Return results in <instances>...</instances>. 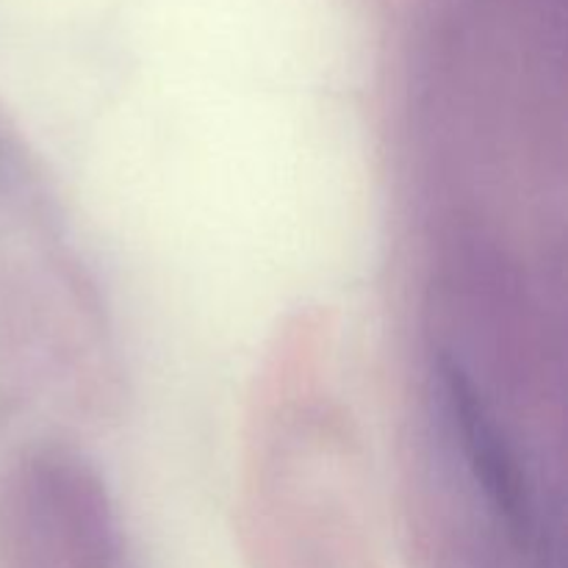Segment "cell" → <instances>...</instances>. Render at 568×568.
Wrapping results in <instances>:
<instances>
[{"label":"cell","mask_w":568,"mask_h":568,"mask_svg":"<svg viewBox=\"0 0 568 568\" xmlns=\"http://www.w3.org/2000/svg\"><path fill=\"white\" fill-rule=\"evenodd\" d=\"M442 377L444 386H447L455 425H458L460 438H464L466 458H469L477 483L483 486L486 497L497 505L505 521L514 527V532H521L527 527V503L525 486H521L514 458L505 449V444L499 442L497 427H494L491 416L486 414V405L480 403L466 372L453 358H444Z\"/></svg>","instance_id":"1"}]
</instances>
